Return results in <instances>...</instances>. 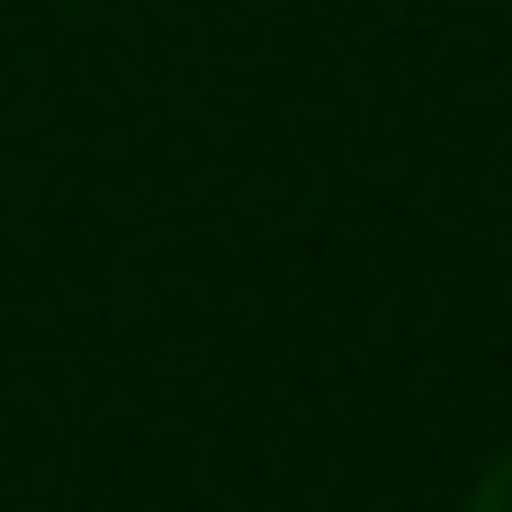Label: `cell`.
<instances>
[{"label": "cell", "instance_id": "cell-1", "mask_svg": "<svg viewBox=\"0 0 512 512\" xmlns=\"http://www.w3.org/2000/svg\"><path fill=\"white\" fill-rule=\"evenodd\" d=\"M468 512H512V450L495 459V468H486V486L468 495Z\"/></svg>", "mask_w": 512, "mask_h": 512}]
</instances>
